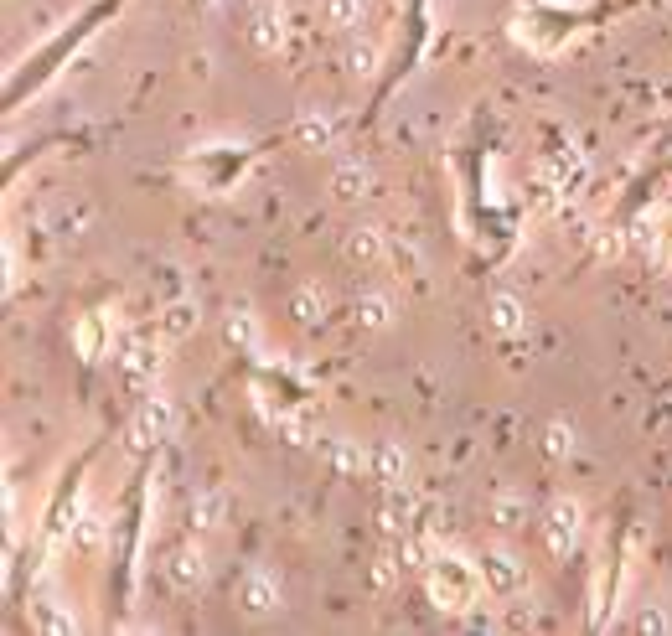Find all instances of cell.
<instances>
[{
  "label": "cell",
  "mask_w": 672,
  "mask_h": 636,
  "mask_svg": "<svg viewBox=\"0 0 672 636\" xmlns=\"http://www.w3.org/2000/svg\"><path fill=\"white\" fill-rule=\"evenodd\" d=\"M481 580L492 585L497 595H517V590H523V564H517L512 554H502V549H492L486 564H481Z\"/></svg>",
  "instance_id": "cell-8"
},
{
  "label": "cell",
  "mask_w": 672,
  "mask_h": 636,
  "mask_svg": "<svg viewBox=\"0 0 672 636\" xmlns=\"http://www.w3.org/2000/svg\"><path fill=\"white\" fill-rule=\"evenodd\" d=\"M223 337H228V347H238V352H254V347H259V316H254L249 306H238V311L228 316V326H223Z\"/></svg>",
  "instance_id": "cell-10"
},
{
  "label": "cell",
  "mask_w": 672,
  "mask_h": 636,
  "mask_svg": "<svg viewBox=\"0 0 672 636\" xmlns=\"http://www.w3.org/2000/svg\"><path fill=\"white\" fill-rule=\"evenodd\" d=\"M523 300L517 295H492V326L502 331V337H517V331H523Z\"/></svg>",
  "instance_id": "cell-12"
},
{
  "label": "cell",
  "mask_w": 672,
  "mask_h": 636,
  "mask_svg": "<svg viewBox=\"0 0 672 636\" xmlns=\"http://www.w3.org/2000/svg\"><path fill=\"white\" fill-rule=\"evenodd\" d=\"M579 502H569V497H559L554 507H548V523H543V549L554 554V559H569L574 554V538H579Z\"/></svg>",
  "instance_id": "cell-2"
},
{
  "label": "cell",
  "mask_w": 672,
  "mask_h": 636,
  "mask_svg": "<svg viewBox=\"0 0 672 636\" xmlns=\"http://www.w3.org/2000/svg\"><path fill=\"white\" fill-rule=\"evenodd\" d=\"M290 311H295V321H305V326H316L321 321V311H326V295L321 290H295V300H290Z\"/></svg>",
  "instance_id": "cell-19"
},
{
  "label": "cell",
  "mask_w": 672,
  "mask_h": 636,
  "mask_svg": "<svg viewBox=\"0 0 672 636\" xmlns=\"http://www.w3.org/2000/svg\"><path fill=\"white\" fill-rule=\"evenodd\" d=\"M636 631H672V616L662 611V605H641V611H636Z\"/></svg>",
  "instance_id": "cell-25"
},
{
  "label": "cell",
  "mask_w": 672,
  "mask_h": 636,
  "mask_svg": "<svg viewBox=\"0 0 672 636\" xmlns=\"http://www.w3.org/2000/svg\"><path fill=\"white\" fill-rule=\"evenodd\" d=\"M595 254H600V259H621V233L605 228V233L595 238Z\"/></svg>",
  "instance_id": "cell-29"
},
{
  "label": "cell",
  "mask_w": 672,
  "mask_h": 636,
  "mask_svg": "<svg viewBox=\"0 0 672 636\" xmlns=\"http://www.w3.org/2000/svg\"><path fill=\"white\" fill-rule=\"evenodd\" d=\"M368 476L383 481V487H404V481H409V450L393 445V440H378L368 450Z\"/></svg>",
  "instance_id": "cell-3"
},
{
  "label": "cell",
  "mask_w": 672,
  "mask_h": 636,
  "mask_svg": "<svg viewBox=\"0 0 672 636\" xmlns=\"http://www.w3.org/2000/svg\"><path fill=\"white\" fill-rule=\"evenodd\" d=\"M99 347H104V316H83L78 321V352L99 357Z\"/></svg>",
  "instance_id": "cell-22"
},
{
  "label": "cell",
  "mask_w": 672,
  "mask_h": 636,
  "mask_svg": "<svg viewBox=\"0 0 672 636\" xmlns=\"http://www.w3.org/2000/svg\"><path fill=\"white\" fill-rule=\"evenodd\" d=\"M476 590H481V580H476V569L466 559H455V554L430 559V595H435L440 611H471Z\"/></svg>",
  "instance_id": "cell-1"
},
{
  "label": "cell",
  "mask_w": 672,
  "mask_h": 636,
  "mask_svg": "<svg viewBox=\"0 0 672 636\" xmlns=\"http://www.w3.org/2000/svg\"><path fill=\"white\" fill-rule=\"evenodd\" d=\"M342 254H347L352 264H383V259H388V238H383V228H352L347 244H342Z\"/></svg>",
  "instance_id": "cell-9"
},
{
  "label": "cell",
  "mask_w": 672,
  "mask_h": 636,
  "mask_svg": "<svg viewBox=\"0 0 672 636\" xmlns=\"http://www.w3.org/2000/svg\"><path fill=\"white\" fill-rule=\"evenodd\" d=\"M543 450H548L554 461L574 456V424H564V419H548V424H543Z\"/></svg>",
  "instance_id": "cell-14"
},
{
  "label": "cell",
  "mask_w": 672,
  "mask_h": 636,
  "mask_svg": "<svg viewBox=\"0 0 672 636\" xmlns=\"http://www.w3.org/2000/svg\"><path fill=\"white\" fill-rule=\"evenodd\" d=\"M331 461H336V471H368V456H362V450H352V445H336Z\"/></svg>",
  "instance_id": "cell-26"
},
{
  "label": "cell",
  "mask_w": 672,
  "mask_h": 636,
  "mask_svg": "<svg viewBox=\"0 0 672 636\" xmlns=\"http://www.w3.org/2000/svg\"><path fill=\"white\" fill-rule=\"evenodd\" d=\"M378 63H383L378 42H352V52H347V73H357V78H373V73H378Z\"/></svg>",
  "instance_id": "cell-17"
},
{
  "label": "cell",
  "mask_w": 672,
  "mask_h": 636,
  "mask_svg": "<svg viewBox=\"0 0 672 636\" xmlns=\"http://www.w3.org/2000/svg\"><path fill=\"white\" fill-rule=\"evenodd\" d=\"M249 47L259 57H274L285 47V26H280V11L264 6V0H254V11H249Z\"/></svg>",
  "instance_id": "cell-5"
},
{
  "label": "cell",
  "mask_w": 672,
  "mask_h": 636,
  "mask_svg": "<svg viewBox=\"0 0 672 636\" xmlns=\"http://www.w3.org/2000/svg\"><path fill=\"white\" fill-rule=\"evenodd\" d=\"M523 512H528L523 502H512V497H502V502H497V523H502V528H517V523H523Z\"/></svg>",
  "instance_id": "cell-27"
},
{
  "label": "cell",
  "mask_w": 672,
  "mask_h": 636,
  "mask_svg": "<svg viewBox=\"0 0 672 636\" xmlns=\"http://www.w3.org/2000/svg\"><path fill=\"white\" fill-rule=\"evenodd\" d=\"M393 580H399V559H378L373 564V590H388Z\"/></svg>",
  "instance_id": "cell-28"
},
{
  "label": "cell",
  "mask_w": 672,
  "mask_h": 636,
  "mask_svg": "<svg viewBox=\"0 0 672 636\" xmlns=\"http://www.w3.org/2000/svg\"><path fill=\"white\" fill-rule=\"evenodd\" d=\"M161 331H166V342L187 337V331H197V311L187 306V300H176V306H166V316H161Z\"/></svg>",
  "instance_id": "cell-15"
},
{
  "label": "cell",
  "mask_w": 672,
  "mask_h": 636,
  "mask_svg": "<svg viewBox=\"0 0 672 636\" xmlns=\"http://www.w3.org/2000/svg\"><path fill=\"white\" fill-rule=\"evenodd\" d=\"M104 518H94V512H83V518H78V549H88V554H99L104 549Z\"/></svg>",
  "instance_id": "cell-23"
},
{
  "label": "cell",
  "mask_w": 672,
  "mask_h": 636,
  "mask_svg": "<svg viewBox=\"0 0 672 636\" xmlns=\"http://www.w3.org/2000/svg\"><path fill=\"white\" fill-rule=\"evenodd\" d=\"M192 6H202V11H207V6H218V0H192Z\"/></svg>",
  "instance_id": "cell-30"
},
{
  "label": "cell",
  "mask_w": 672,
  "mask_h": 636,
  "mask_svg": "<svg viewBox=\"0 0 672 636\" xmlns=\"http://www.w3.org/2000/svg\"><path fill=\"white\" fill-rule=\"evenodd\" d=\"M192 518H197V528H218L223 523V492H202Z\"/></svg>",
  "instance_id": "cell-24"
},
{
  "label": "cell",
  "mask_w": 672,
  "mask_h": 636,
  "mask_svg": "<svg viewBox=\"0 0 672 636\" xmlns=\"http://www.w3.org/2000/svg\"><path fill=\"white\" fill-rule=\"evenodd\" d=\"M357 321L368 326V331H383L393 321V306H388V295H362L357 300Z\"/></svg>",
  "instance_id": "cell-16"
},
{
  "label": "cell",
  "mask_w": 672,
  "mask_h": 636,
  "mask_svg": "<svg viewBox=\"0 0 672 636\" xmlns=\"http://www.w3.org/2000/svg\"><path fill=\"white\" fill-rule=\"evenodd\" d=\"M166 580L171 590H197L207 580V564H202V549H192V543H181V549L166 554Z\"/></svg>",
  "instance_id": "cell-7"
},
{
  "label": "cell",
  "mask_w": 672,
  "mask_h": 636,
  "mask_svg": "<svg viewBox=\"0 0 672 636\" xmlns=\"http://www.w3.org/2000/svg\"><path fill=\"white\" fill-rule=\"evenodd\" d=\"M331 197L336 202H362V197H368V171H362V166H342L331 176Z\"/></svg>",
  "instance_id": "cell-13"
},
{
  "label": "cell",
  "mask_w": 672,
  "mask_h": 636,
  "mask_svg": "<svg viewBox=\"0 0 672 636\" xmlns=\"http://www.w3.org/2000/svg\"><path fill=\"white\" fill-rule=\"evenodd\" d=\"M125 373H130L135 383H140V378H156V373H161V347H150V342L135 337V342L125 347Z\"/></svg>",
  "instance_id": "cell-11"
},
{
  "label": "cell",
  "mask_w": 672,
  "mask_h": 636,
  "mask_svg": "<svg viewBox=\"0 0 672 636\" xmlns=\"http://www.w3.org/2000/svg\"><path fill=\"white\" fill-rule=\"evenodd\" d=\"M166 430H171V404H166V399H145V409L130 419V450L156 445Z\"/></svg>",
  "instance_id": "cell-6"
},
{
  "label": "cell",
  "mask_w": 672,
  "mask_h": 636,
  "mask_svg": "<svg viewBox=\"0 0 672 636\" xmlns=\"http://www.w3.org/2000/svg\"><path fill=\"white\" fill-rule=\"evenodd\" d=\"M32 621H37L42 631H73V616L57 611V600H37V605H32Z\"/></svg>",
  "instance_id": "cell-21"
},
{
  "label": "cell",
  "mask_w": 672,
  "mask_h": 636,
  "mask_svg": "<svg viewBox=\"0 0 672 636\" xmlns=\"http://www.w3.org/2000/svg\"><path fill=\"white\" fill-rule=\"evenodd\" d=\"M362 11H368V0H326V26L347 32V26L362 21Z\"/></svg>",
  "instance_id": "cell-18"
},
{
  "label": "cell",
  "mask_w": 672,
  "mask_h": 636,
  "mask_svg": "<svg viewBox=\"0 0 672 636\" xmlns=\"http://www.w3.org/2000/svg\"><path fill=\"white\" fill-rule=\"evenodd\" d=\"M238 605L249 616H269L274 605H280V585H274V574L269 569H249V574H243V580H238Z\"/></svg>",
  "instance_id": "cell-4"
},
{
  "label": "cell",
  "mask_w": 672,
  "mask_h": 636,
  "mask_svg": "<svg viewBox=\"0 0 672 636\" xmlns=\"http://www.w3.org/2000/svg\"><path fill=\"white\" fill-rule=\"evenodd\" d=\"M295 140L311 145V150H326V145H331V125H326L321 114H305L300 125H295Z\"/></svg>",
  "instance_id": "cell-20"
}]
</instances>
